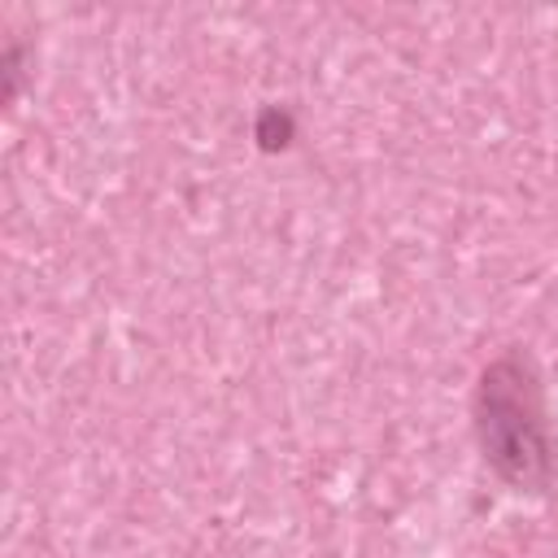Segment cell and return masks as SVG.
I'll return each instance as SVG.
<instances>
[{
	"instance_id": "1",
	"label": "cell",
	"mask_w": 558,
	"mask_h": 558,
	"mask_svg": "<svg viewBox=\"0 0 558 558\" xmlns=\"http://www.w3.org/2000/svg\"><path fill=\"white\" fill-rule=\"evenodd\" d=\"M475 436L484 462L514 488L541 493L554 480V440L541 405V384L527 357H497L475 388Z\"/></svg>"
},
{
	"instance_id": "2",
	"label": "cell",
	"mask_w": 558,
	"mask_h": 558,
	"mask_svg": "<svg viewBox=\"0 0 558 558\" xmlns=\"http://www.w3.org/2000/svg\"><path fill=\"white\" fill-rule=\"evenodd\" d=\"M288 135H292V118L279 113V109H266L262 122H257V140H262V148H283Z\"/></svg>"
}]
</instances>
